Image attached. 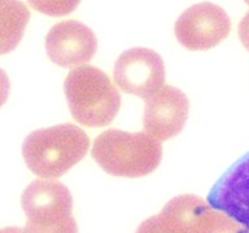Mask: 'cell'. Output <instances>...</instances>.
Here are the masks:
<instances>
[{"mask_svg":"<svg viewBox=\"0 0 249 233\" xmlns=\"http://www.w3.org/2000/svg\"><path fill=\"white\" fill-rule=\"evenodd\" d=\"M89 137L75 124L64 123L33 131L23 140L22 155L29 170L43 179H56L85 158Z\"/></svg>","mask_w":249,"mask_h":233,"instance_id":"6da1fadb","label":"cell"},{"mask_svg":"<svg viewBox=\"0 0 249 233\" xmlns=\"http://www.w3.org/2000/svg\"><path fill=\"white\" fill-rule=\"evenodd\" d=\"M91 155L109 175L142 178L159 167L162 158L161 141L145 132L107 130L93 141Z\"/></svg>","mask_w":249,"mask_h":233,"instance_id":"7a4b0ae2","label":"cell"},{"mask_svg":"<svg viewBox=\"0 0 249 233\" xmlns=\"http://www.w3.org/2000/svg\"><path fill=\"white\" fill-rule=\"evenodd\" d=\"M64 92L71 116L86 127H105L121 108V96L109 77L91 65L74 67L66 75Z\"/></svg>","mask_w":249,"mask_h":233,"instance_id":"3957f363","label":"cell"},{"mask_svg":"<svg viewBox=\"0 0 249 233\" xmlns=\"http://www.w3.org/2000/svg\"><path fill=\"white\" fill-rule=\"evenodd\" d=\"M27 220L23 233H78L68 186L48 179L30 183L21 196Z\"/></svg>","mask_w":249,"mask_h":233,"instance_id":"277c9868","label":"cell"},{"mask_svg":"<svg viewBox=\"0 0 249 233\" xmlns=\"http://www.w3.org/2000/svg\"><path fill=\"white\" fill-rule=\"evenodd\" d=\"M113 81L124 93L145 100L165 84L162 57L153 50L142 47L124 50L117 58Z\"/></svg>","mask_w":249,"mask_h":233,"instance_id":"5b68a950","label":"cell"},{"mask_svg":"<svg viewBox=\"0 0 249 233\" xmlns=\"http://www.w3.org/2000/svg\"><path fill=\"white\" fill-rule=\"evenodd\" d=\"M231 31L229 15L217 4L198 3L179 16L174 33L180 44L190 50H208L225 40Z\"/></svg>","mask_w":249,"mask_h":233,"instance_id":"8992f818","label":"cell"},{"mask_svg":"<svg viewBox=\"0 0 249 233\" xmlns=\"http://www.w3.org/2000/svg\"><path fill=\"white\" fill-rule=\"evenodd\" d=\"M190 112V101L182 89L163 85L159 92L145 99L144 132L159 141L174 137L182 131Z\"/></svg>","mask_w":249,"mask_h":233,"instance_id":"52a82bcc","label":"cell"},{"mask_svg":"<svg viewBox=\"0 0 249 233\" xmlns=\"http://www.w3.org/2000/svg\"><path fill=\"white\" fill-rule=\"evenodd\" d=\"M97 39L85 23L68 19L56 23L46 36V52L51 61L61 67H78L92 60Z\"/></svg>","mask_w":249,"mask_h":233,"instance_id":"ba28073f","label":"cell"},{"mask_svg":"<svg viewBox=\"0 0 249 233\" xmlns=\"http://www.w3.org/2000/svg\"><path fill=\"white\" fill-rule=\"evenodd\" d=\"M206 202L249 231V151L222 174L208 193Z\"/></svg>","mask_w":249,"mask_h":233,"instance_id":"9c48e42d","label":"cell"},{"mask_svg":"<svg viewBox=\"0 0 249 233\" xmlns=\"http://www.w3.org/2000/svg\"><path fill=\"white\" fill-rule=\"evenodd\" d=\"M206 207L195 194L177 196L157 215L145 219L135 233H195L196 221Z\"/></svg>","mask_w":249,"mask_h":233,"instance_id":"30bf717a","label":"cell"},{"mask_svg":"<svg viewBox=\"0 0 249 233\" xmlns=\"http://www.w3.org/2000/svg\"><path fill=\"white\" fill-rule=\"evenodd\" d=\"M29 19L30 11L21 0H0V54L17 48Z\"/></svg>","mask_w":249,"mask_h":233,"instance_id":"8fae6325","label":"cell"},{"mask_svg":"<svg viewBox=\"0 0 249 233\" xmlns=\"http://www.w3.org/2000/svg\"><path fill=\"white\" fill-rule=\"evenodd\" d=\"M195 233H249V231L227 214L208 205L196 221Z\"/></svg>","mask_w":249,"mask_h":233,"instance_id":"7c38bea8","label":"cell"},{"mask_svg":"<svg viewBox=\"0 0 249 233\" xmlns=\"http://www.w3.org/2000/svg\"><path fill=\"white\" fill-rule=\"evenodd\" d=\"M30 7L43 15L61 17L75 11L81 0H27Z\"/></svg>","mask_w":249,"mask_h":233,"instance_id":"4fadbf2b","label":"cell"},{"mask_svg":"<svg viewBox=\"0 0 249 233\" xmlns=\"http://www.w3.org/2000/svg\"><path fill=\"white\" fill-rule=\"evenodd\" d=\"M237 33H239L241 44L249 52V12L240 19L239 27H237Z\"/></svg>","mask_w":249,"mask_h":233,"instance_id":"5bb4252c","label":"cell"},{"mask_svg":"<svg viewBox=\"0 0 249 233\" xmlns=\"http://www.w3.org/2000/svg\"><path fill=\"white\" fill-rule=\"evenodd\" d=\"M9 89H11V82L8 78L7 73L0 67V108L5 104L8 100V95H9Z\"/></svg>","mask_w":249,"mask_h":233,"instance_id":"9a60e30c","label":"cell"},{"mask_svg":"<svg viewBox=\"0 0 249 233\" xmlns=\"http://www.w3.org/2000/svg\"><path fill=\"white\" fill-rule=\"evenodd\" d=\"M18 227H7V228L0 229V233H18L19 232Z\"/></svg>","mask_w":249,"mask_h":233,"instance_id":"2e32d148","label":"cell"},{"mask_svg":"<svg viewBox=\"0 0 249 233\" xmlns=\"http://www.w3.org/2000/svg\"><path fill=\"white\" fill-rule=\"evenodd\" d=\"M244 1H245V3H247V4H248V5H249V0H244Z\"/></svg>","mask_w":249,"mask_h":233,"instance_id":"e0dca14e","label":"cell"},{"mask_svg":"<svg viewBox=\"0 0 249 233\" xmlns=\"http://www.w3.org/2000/svg\"><path fill=\"white\" fill-rule=\"evenodd\" d=\"M18 233H23V229H19V232Z\"/></svg>","mask_w":249,"mask_h":233,"instance_id":"ac0fdd59","label":"cell"}]
</instances>
